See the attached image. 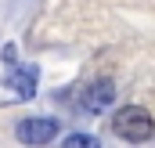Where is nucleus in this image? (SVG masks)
<instances>
[{
  "label": "nucleus",
  "mask_w": 155,
  "mask_h": 148,
  "mask_svg": "<svg viewBox=\"0 0 155 148\" xmlns=\"http://www.w3.org/2000/svg\"><path fill=\"white\" fill-rule=\"evenodd\" d=\"M65 148H97V137H90V134H69Z\"/></svg>",
  "instance_id": "obj_5"
},
{
  "label": "nucleus",
  "mask_w": 155,
  "mask_h": 148,
  "mask_svg": "<svg viewBox=\"0 0 155 148\" xmlns=\"http://www.w3.org/2000/svg\"><path fill=\"white\" fill-rule=\"evenodd\" d=\"M112 130H116L123 141H148L155 130L152 116L144 109H137V105H130V109H119L116 119H112Z\"/></svg>",
  "instance_id": "obj_1"
},
{
  "label": "nucleus",
  "mask_w": 155,
  "mask_h": 148,
  "mask_svg": "<svg viewBox=\"0 0 155 148\" xmlns=\"http://www.w3.org/2000/svg\"><path fill=\"white\" fill-rule=\"evenodd\" d=\"M112 101H116V83H112V79H97V83H90V87H87L83 105H87L90 112H105Z\"/></svg>",
  "instance_id": "obj_4"
},
{
  "label": "nucleus",
  "mask_w": 155,
  "mask_h": 148,
  "mask_svg": "<svg viewBox=\"0 0 155 148\" xmlns=\"http://www.w3.org/2000/svg\"><path fill=\"white\" fill-rule=\"evenodd\" d=\"M15 134H18L22 145H47V141L58 137V119H51V116H29V119L18 123Z\"/></svg>",
  "instance_id": "obj_2"
},
{
  "label": "nucleus",
  "mask_w": 155,
  "mask_h": 148,
  "mask_svg": "<svg viewBox=\"0 0 155 148\" xmlns=\"http://www.w3.org/2000/svg\"><path fill=\"white\" fill-rule=\"evenodd\" d=\"M4 87L11 90L15 101H29L36 94V69H11L7 79H4Z\"/></svg>",
  "instance_id": "obj_3"
}]
</instances>
